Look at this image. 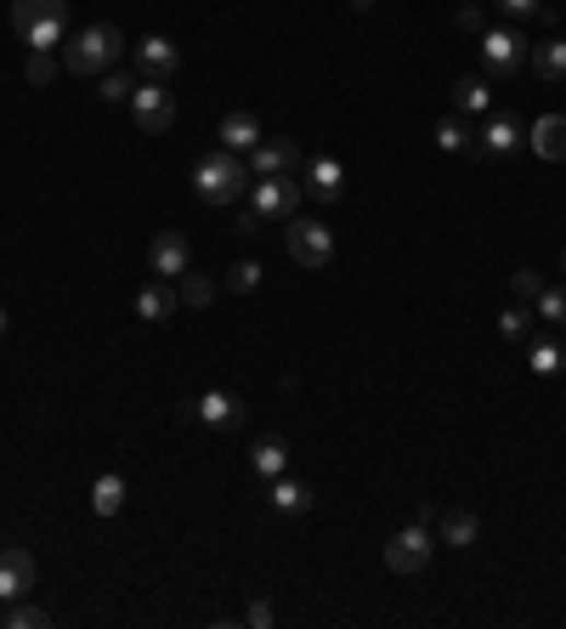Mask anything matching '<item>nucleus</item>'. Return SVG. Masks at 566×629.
I'll return each mask as SVG.
<instances>
[{"label": "nucleus", "mask_w": 566, "mask_h": 629, "mask_svg": "<svg viewBox=\"0 0 566 629\" xmlns=\"http://www.w3.org/2000/svg\"><path fill=\"white\" fill-rule=\"evenodd\" d=\"M250 164H244V153H232V148H221V153H205L193 164V193L205 198V205H239V198L250 193Z\"/></svg>", "instance_id": "1"}, {"label": "nucleus", "mask_w": 566, "mask_h": 629, "mask_svg": "<svg viewBox=\"0 0 566 629\" xmlns=\"http://www.w3.org/2000/svg\"><path fill=\"white\" fill-rule=\"evenodd\" d=\"M125 52V35L114 23H96V28H80V35L62 46V69L69 75H108Z\"/></svg>", "instance_id": "2"}, {"label": "nucleus", "mask_w": 566, "mask_h": 629, "mask_svg": "<svg viewBox=\"0 0 566 629\" xmlns=\"http://www.w3.org/2000/svg\"><path fill=\"white\" fill-rule=\"evenodd\" d=\"M430 556H437V539H430V522H408V527H396L391 534V545H385V568L391 573H403V579H414V573H425L430 568Z\"/></svg>", "instance_id": "3"}, {"label": "nucleus", "mask_w": 566, "mask_h": 629, "mask_svg": "<svg viewBox=\"0 0 566 629\" xmlns=\"http://www.w3.org/2000/svg\"><path fill=\"white\" fill-rule=\"evenodd\" d=\"M284 244H289L294 267H328V255H335V233H328L323 221H312V216H289Z\"/></svg>", "instance_id": "4"}, {"label": "nucleus", "mask_w": 566, "mask_h": 629, "mask_svg": "<svg viewBox=\"0 0 566 629\" xmlns=\"http://www.w3.org/2000/svg\"><path fill=\"white\" fill-rule=\"evenodd\" d=\"M301 198H307V187L289 182V176H255V182H250V210H255V221H289L294 210H301Z\"/></svg>", "instance_id": "5"}, {"label": "nucleus", "mask_w": 566, "mask_h": 629, "mask_svg": "<svg viewBox=\"0 0 566 629\" xmlns=\"http://www.w3.org/2000/svg\"><path fill=\"white\" fill-rule=\"evenodd\" d=\"M130 119H137L148 137H159V130L176 125V96L164 80H137V91H130Z\"/></svg>", "instance_id": "6"}, {"label": "nucleus", "mask_w": 566, "mask_h": 629, "mask_svg": "<svg viewBox=\"0 0 566 629\" xmlns=\"http://www.w3.org/2000/svg\"><path fill=\"white\" fill-rule=\"evenodd\" d=\"M244 164H250V176H289V171H301V164H307V153H301L294 137H261L244 153Z\"/></svg>", "instance_id": "7"}, {"label": "nucleus", "mask_w": 566, "mask_h": 629, "mask_svg": "<svg viewBox=\"0 0 566 629\" xmlns=\"http://www.w3.org/2000/svg\"><path fill=\"white\" fill-rule=\"evenodd\" d=\"M527 52H532V41L527 35H516V28H487L482 35V62H487V75H516L521 62H527Z\"/></svg>", "instance_id": "8"}, {"label": "nucleus", "mask_w": 566, "mask_h": 629, "mask_svg": "<svg viewBox=\"0 0 566 629\" xmlns=\"http://www.w3.org/2000/svg\"><path fill=\"white\" fill-rule=\"evenodd\" d=\"M148 267H153L164 284H176L182 273H193V244L176 233V227H164V233L153 239V250H148Z\"/></svg>", "instance_id": "9"}, {"label": "nucleus", "mask_w": 566, "mask_h": 629, "mask_svg": "<svg viewBox=\"0 0 566 629\" xmlns=\"http://www.w3.org/2000/svg\"><path fill=\"white\" fill-rule=\"evenodd\" d=\"M28 590H35V556L23 545H7L0 550V602H18Z\"/></svg>", "instance_id": "10"}, {"label": "nucleus", "mask_w": 566, "mask_h": 629, "mask_svg": "<svg viewBox=\"0 0 566 629\" xmlns=\"http://www.w3.org/2000/svg\"><path fill=\"white\" fill-rule=\"evenodd\" d=\"M193 409V420H205V425H216V432H239L244 425V403L232 391H205L198 403H187Z\"/></svg>", "instance_id": "11"}, {"label": "nucleus", "mask_w": 566, "mask_h": 629, "mask_svg": "<svg viewBox=\"0 0 566 629\" xmlns=\"http://www.w3.org/2000/svg\"><path fill=\"white\" fill-rule=\"evenodd\" d=\"M137 69H142V80H171V75L182 69V52H176V41L148 35V41L137 46Z\"/></svg>", "instance_id": "12"}, {"label": "nucleus", "mask_w": 566, "mask_h": 629, "mask_svg": "<svg viewBox=\"0 0 566 629\" xmlns=\"http://www.w3.org/2000/svg\"><path fill=\"white\" fill-rule=\"evenodd\" d=\"M35 23H69V0H12V35H28Z\"/></svg>", "instance_id": "13"}, {"label": "nucleus", "mask_w": 566, "mask_h": 629, "mask_svg": "<svg viewBox=\"0 0 566 629\" xmlns=\"http://www.w3.org/2000/svg\"><path fill=\"white\" fill-rule=\"evenodd\" d=\"M266 500H273L278 516H307L317 493H312L307 482H294V477H273V493H266Z\"/></svg>", "instance_id": "14"}, {"label": "nucleus", "mask_w": 566, "mask_h": 629, "mask_svg": "<svg viewBox=\"0 0 566 629\" xmlns=\"http://www.w3.org/2000/svg\"><path fill=\"white\" fill-rule=\"evenodd\" d=\"M307 193H312V198H340V193H346L340 159H307Z\"/></svg>", "instance_id": "15"}, {"label": "nucleus", "mask_w": 566, "mask_h": 629, "mask_svg": "<svg viewBox=\"0 0 566 629\" xmlns=\"http://www.w3.org/2000/svg\"><path fill=\"white\" fill-rule=\"evenodd\" d=\"M532 153L539 159H566V114H544L539 125H532Z\"/></svg>", "instance_id": "16"}, {"label": "nucleus", "mask_w": 566, "mask_h": 629, "mask_svg": "<svg viewBox=\"0 0 566 629\" xmlns=\"http://www.w3.org/2000/svg\"><path fill=\"white\" fill-rule=\"evenodd\" d=\"M255 142H261V119H255L250 108H239V114H227V119H221V148L250 153Z\"/></svg>", "instance_id": "17"}, {"label": "nucleus", "mask_w": 566, "mask_h": 629, "mask_svg": "<svg viewBox=\"0 0 566 629\" xmlns=\"http://www.w3.org/2000/svg\"><path fill=\"white\" fill-rule=\"evenodd\" d=\"M176 307H182V301H176V289L164 284V278L137 289V318H148V323H164V318H171Z\"/></svg>", "instance_id": "18"}, {"label": "nucleus", "mask_w": 566, "mask_h": 629, "mask_svg": "<svg viewBox=\"0 0 566 629\" xmlns=\"http://www.w3.org/2000/svg\"><path fill=\"white\" fill-rule=\"evenodd\" d=\"M516 142H521V125H516V119H487V125H482V137H476V148H482L487 159L516 153Z\"/></svg>", "instance_id": "19"}, {"label": "nucleus", "mask_w": 566, "mask_h": 629, "mask_svg": "<svg viewBox=\"0 0 566 629\" xmlns=\"http://www.w3.org/2000/svg\"><path fill=\"white\" fill-rule=\"evenodd\" d=\"M91 511L96 516H119L125 511V477H114V471H103L91 482Z\"/></svg>", "instance_id": "20"}, {"label": "nucleus", "mask_w": 566, "mask_h": 629, "mask_svg": "<svg viewBox=\"0 0 566 629\" xmlns=\"http://www.w3.org/2000/svg\"><path fill=\"white\" fill-rule=\"evenodd\" d=\"M250 466H255L266 482H273V477H284V471H289V448H284L278 437H261V443L250 448Z\"/></svg>", "instance_id": "21"}, {"label": "nucleus", "mask_w": 566, "mask_h": 629, "mask_svg": "<svg viewBox=\"0 0 566 629\" xmlns=\"http://www.w3.org/2000/svg\"><path fill=\"white\" fill-rule=\"evenodd\" d=\"M453 108H459V114H487V108H493V85L476 80V75H464V80L453 85Z\"/></svg>", "instance_id": "22"}, {"label": "nucleus", "mask_w": 566, "mask_h": 629, "mask_svg": "<svg viewBox=\"0 0 566 629\" xmlns=\"http://www.w3.org/2000/svg\"><path fill=\"white\" fill-rule=\"evenodd\" d=\"M482 539V522L471 516V511H448L442 516V545H453V550H471Z\"/></svg>", "instance_id": "23"}, {"label": "nucleus", "mask_w": 566, "mask_h": 629, "mask_svg": "<svg viewBox=\"0 0 566 629\" xmlns=\"http://www.w3.org/2000/svg\"><path fill=\"white\" fill-rule=\"evenodd\" d=\"M532 62V75H544V80H566V41H544V46H532L527 52Z\"/></svg>", "instance_id": "24"}, {"label": "nucleus", "mask_w": 566, "mask_h": 629, "mask_svg": "<svg viewBox=\"0 0 566 629\" xmlns=\"http://www.w3.org/2000/svg\"><path fill=\"white\" fill-rule=\"evenodd\" d=\"M176 301L193 307V312H205V307L216 301V284H210L205 273H182V278H176Z\"/></svg>", "instance_id": "25"}, {"label": "nucleus", "mask_w": 566, "mask_h": 629, "mask_svg": "<svg viewBox=\"0 0 566 629\" xmlns=\"http://www.w3.org/2000/svg\"><path fill=\"white\" fill-rule=\"evenodd\" d=\"M0 624H7V629H46V624H51V613H46V607H35V602H23V595H18V602H7Z\"/></svg>", "instance_id": "26"}, {"label": "nucleus", "mask_w": 566, "mask_h": 629, "mask_svg": "<svg viewBox=\"0 0 566 629\" xmlns=\"http://www.w3.org/2000/svg\"><path fill=\"white\" fill-rule=\"evenodd\" d=\"M532 318H539V312L505 307V312H498V335H505V341H527V335H532Z\"/></svg>", "instance_id": "27"}, {"label": "nucleus", "mask_w": 566, "mask_h": 629, "mask_svg": "<svg viewBox=\"0 0 566 629\" xmlns=\"http://www.w3.org/2000/svg\"><path fill=\"white\" fill-rule=\"evenodd\" d=\"M430 137H437V148H442V153H459L464 142H471V130H464V119H459V114H448L437 130H430Z\"/></svg>", "instance_id": "28"}, {"label": "nucleus", "mask_w": 566, "mask_h": 629, "mask_svg": "<svg viewBox=\"0 0 566 629\" xmlns=\"http://www.w3.org/2000/svg\"><path fill=\"white\" fill-rule=\"evenodd\" d=\"M539 318L544 323H566V284H544L539 289Z\"/></svg>", "instance_id": "29"}, {"label": "nucleus", "mask_w": 566, "mask_h": 629, "mask_svg": "<svg viewBox=\"0 0 566 629\" xmlns=\"http://www.w3.org/2000/svg\"><path fill=\"white\" fill-rule=\"evenodd\" d=\"M561 369H566V352H561L555 341L532 346V375H561Z\"/></svg>", "instance_id": "30"}, {"label": "nucleus", "mask_w": 566, "mask_h": 629, "mask_svg": "<svg viewBox=\"0 0 566 629\" xmlns=\"http://www.w3.org/2000/svg\"><path fill=\"white\" fill-rule=\"evenodd\" d=\"M130 91H137V80H130L125 69H108V75H103V103H130Z\"/></svg>", "instance_id": "31"}, {"label": "nucleus", "mask_w": 566, "mask_h": 629, "mask_svg": "<svg viewBox=\"0 0 566 629\" xmlns=\"http://www.w3.org/2000/svg\"><path fill=\"white\" fill-rule=\"evenodd\" d=\"M255 284H261V261H239V267L227 273V289H232V295H250Z\"/></svg>", "instance_id": "32"}, {"label": "nucleus", "mask_w": 566, "mask_h": 629, "mask_svg": "<svg viewBox=\"0 0 566 629\" xmlns=\"http://www.w3.org/2000/svg\"><path fill=\"white\" fill-rule=\"evenodd\" d=\"M453 23L464 28V35H487V23H482V7H476V0H459V12H453Z\"/></svg>", "instance_id": "33"}, {"label": "nucleus", "mask_w": 566, "mask_h": 629, "mask_svg": "<svg viewBox=\"0 0 566 629\" xmlns=\"http://www.w3.org/2000/svg\"><path fill=\"white\" fill-rule=\"evenodd\" d=\"M28 85H51V75H57V62H51V52H35V57H28Z\"/></svg>", "instance_id": "34"}, {"label": "nucleus", "mask_w": 566, "mask_h": 629, "mask_svg": "<svg viewBox=\"0 0 566 629\" xmlns=\"http://www.w3.org/2000/svg\"><path fill=\"white\" fill-rule=\"evenodd\" d=\"M510 289H516V295H527V301H539V289H544V278L532 273V267H516V273H510Z\"/></svg>", "instance_id": "35"}, {"label": "nucleus", "mask_w": 566, "mask_h": 629, "mask_svg": "<svg viewBox=\"0 0 566 629\" xmlns=\"http://www.w3.org/2000/svg\"><path fill=\"white\" fill-rule=\"evenodd\" d=\"M505 18H544V0H498Z\"/></svg>", "instance_id": "36"}, {"label": "nucleus", "mask_w": 566, "mask_h": 629, "mask_svg": "<svg viewBox=\"0 0 566 629\" xmlns=\"http://www.w3.org/2000/svg\"><path fill=\"white\" fill-rule=\"evenodd\" d=\"M244 624H250V629H273V624H278V613H273V602H250V613H244Z\"/></svg>", "instance_id": "37"}, {"label": "nucleus", "mask_w": 566, "mask_h": 629, "mask_svg": "<svg viewBox=\"0 0 566 629\" xmlns=\"http://www.w3.org/2000/svg\"><path fill=\"white\" fill-rule=\"evenodd\" d=\"M351 7H357V12H369V7H374V0H351Z\"/></svg>", "instance_id": "38"}, {"label": "nucleus", "mask_w": 566, "mask_h": 629, "mask_svg": "<svg viewBox=\"0 0 566 629\" xmlns=\"http://www.w3.org/2000/svg\"><path fill=\"white\" fill-rule=\"evenodd\" d=\"M0 335H7V312H0Z\"/></svg>", "instance_id": "39"}, {"label": "nucleus", "mask_w": 566, "mask_h": 629, "mask_svg": "<svg viewBox=\"0 0 566 629\" xmlns=\"http://www.w3.org/2000/svg\"><path fill=\"white\" fill-rule=\"evenodd\" d=\"M561 273H566V250H561Z\"/></svg>", "instance_id": "40"}]
</instances>
